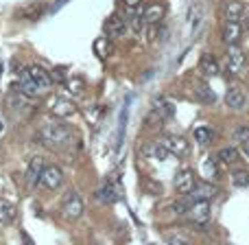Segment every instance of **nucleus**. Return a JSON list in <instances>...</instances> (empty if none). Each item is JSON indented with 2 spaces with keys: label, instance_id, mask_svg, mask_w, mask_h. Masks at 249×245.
<instances>
[{
  "label": "nucleus",
  "instance_id": "f257e3e1",
  "mask_svg": "<svg viewBox=\"0 0 249 245\" xmlns=\"http://www.w3.org/2000/svg\"><path fill=\"white\" fill-rule=\"evenodd\" d=\"M39 138H42V142L46 147L61 149V151L77 145V136H74L72 127H68L66 123H48L46 127H42Z\"/></svg>",
  "mask_w": 249,
  "mask_h": 245
},
{
  "label": "nucleus",
  "instance_id": "f03ea898",
  "mask_svg": "<svg viewBox=\"0 0 249 245\" xmlns=\"http://www.w3.org/2000/svg\"><path fill=\"white\" fill-rule=\"evenodd\" d=\"M83 212H86V204H83L81 195L77 190H68L64 197V204H61V215L68 221H77L83 217Z\"/></svg>",
  "mask_w": 249,
  "mask_h": 245
},
{
  "label": "nucleus",
  "instance_id": "7ed1b4c3",
  "mask_svg": "<svg viewBox=\"0 0 249 245\" xmlns=\"http://www.w3.org/2000/svg\"><path fill=\"white\" fill-rule=\"evenodd\" d=\"M39 182H42L48 190H59L61 186H64V171H61L57 164H46V167L42 169Z\"/></svg>",
  "mask_w": 249,
  "mask_h": 245
},
{
  "label": "nucleus",
  "instance_id": "20e7f679",
  "mask_svg": "<svg viewBox=\"0 0 249 245\" xmlns=\"http://www.w3.org/2000/svg\"><path fill=\"white\" fill-rule=\"evenodd\" d=\"M188 217L193 221V226H197V230H203V226L210 219V204L208 202H195L188 210Z\"/></svg>",
  "mask_w": 249,
  "mask_h": 245
},
{
  "label": "nucleus",
  "instance_id": "39448f33",
  "mask_svg": "<svg viewBox=\"0 0 249 245\" xmlns=\"http://www.w3.org/2000/svg\"><path fill=\"white\" fill-rule=\"evenodd\" d=\"M26 73H29V77L33 79V83L39 88V90H48V88L53 86V75L48 73L44 66L33 64V66H29V68H26Z\"/></svg>",
  "mask_w": 249,
  "mask_h": 245
},
{
  "label": "nucleus",
  "instance_id": "423d86ee",
  "mask_svg": "<svg viewBox=\"0 0 249 245\" xmlns=\"http://www.w3.org/2000/svg\"><path fill=\"white\" fill-rule=\"evenodd\" d=\"M228 68L232 75H241L247 68V55L238 46H230L228 51Z\"/></svg>",
  "mask_w": 249,
  "mask_h": 245
},
{
  "label": "nucleus",
  "instance_id": "0eeeda50",
  "mask_svg": "<svg viewBox=\"0 0 249 245\" xmlns=\"http://www.w3.org/2000/svg\"><path fill=\"white\" fill-rule=\"evenodd\" d=\"M243 38V24L241 22H228L225 20L223 29H221V39H223L228 46H236Z\"/></svg>",
  "mask_w": 249,
  "mask_h": 245
},
{
  "label": "nucleus",
  "instance_id": "6e6552de",
  "mask_svg": "<svg viewBox=\"0 0 249 245\" xmlns=\"http://www.w3.org/2000/svg\"><path fill=\"white\" fill-rule=\"evenodd\" d=\"M195 173L190 171V169H181V171H177V175H175V190L177 193H181V195H188V193H193V188H195Z\"/></svg>",
  "mask_w": 249,
  "mask_h": 245
},
{
  "label": "nucleus",
  "instance_id": "1a4fd4ad",
  "mask_svg": "<svg viewBox=\"0 0 249 245\" xmlns=\"http://www.w3.org/2000/svg\"><path fill=\"white\" fill-rule=\"evenodd\" d=\"M153 114L160 121H166L175 114V103H173L168 96H155L153 99Z\"/></svg>",
  "mask_w": 249,
  "mask_h": 245
},
{
  "label": "nucleus",
  "instance_id": "9d476101",
  "mask_svg": "<svg viewBox=\"0 0 249 245\" xmlns=\"http://www.w3.org/2000/svg\"><path fill=\"white\" fill-rule=\"evenodd\" d=\"M162 145L171 151V155H179V158H181V155H188L190 153L188 140H186V138H181V136H166Z\"/></svg>",
  "mask_w": 249,
  "mask_h": 245
},
{
  "label": "nucleus",
  "instance_id": "9b49d317",
  "mask_svg": "<svg viewBox=\"0 0 249 245\" xmlns=\"http://www.w3.org/2000/svg\"><path fill=\"white\" fill-rule=\"evenodd\" d=\"M103 29H105V35H109V38H123L124 31H127V22L121 16H112L105 20Z\"/></svg>",
  "mask_w": 249,
  "mask_h": 245
},
{
  "label": "nucleus",
  "instance_id": "f8f14e48",
  "mask_svg": "<svg viewBox=\"0 0 249 245\" xmlns=\"http://www.w3.org/2000/svg\"><path fill=\"white\" fill-rule=\"evenodd\" d=\"M51 112L55 114V116H59V118H68V116H72V114L77 112V108L72 105V101L57 96V99L51 101Z\"/></svg>",
  "mask_w": 249,
  "mask_h": 245
},
{
  "label": "nucleus",
  "instance_id": "ddd939ff",
  "mask_svg": "<svg viewBox=\"0 0 249 245\" xmlns=\"http://www.w3.org/2000/svg\"><path fill=\"white\" fill-rule=\"evenodd\" d=\"M16 92H20V94H24V96H37L39 94V88L33 83V79L29 77V73H20V79H18V83L16 86Z\"/></svg>",
  "mask_w": 249,
  "mask_h": 245
},
{
  "label": "nucleus",
  "instance_id": "4468645a",
  "mask_svg": "<svg viewBox=\"0 0 249 245\" xmlns=\"http://www.w3.org/2000/svg\"><path fill=\"white\" fill-rule=\"evenodd\" d=\"M118 197H121V193H118V186L112 184V182H105V184L101 186L99 190H96V199H99L101 204H116Z\"/></svg>",
  "mask_w": 249,
  "mask_h": 245
},
{
  "label": "nucleus",
  "instance_id": "2eb2a0df",
  "mask_svg": "<svg viewBox=\"0 0 249 245\" xmlns=\"http://www.w3.org/2000/svg\"><path fill=\"white\" fill-rule=\"evenodd\" d=\"M162 18H164V7L160 2H153V4L142 9V20H144V24H149V26L160 24Z\"/></svg>",
  "mask_w": 249,
  "mask_h": 245
},
{
  "label": "nucleus",
  "instance_id": "dca6fc26",
  "mask_svg": "<svg viewBox=\"0 0 249 245\" xmlns=\"http://www.w3.org/2000/svg\"><path fill=\"white\" fill-rule=\"evenodd\" d=\"M203 24V9L199 7V4H195V7L188 9V16H186V26H188V33L195 35L199 29H201Z\"/></svg>",
  "mask_w": 249,
  "mask_h": 245
},
{
  "label": "nucleus",
  "instance_id": "f3484780",
  "mask_svg": "<svg viewBox=\"0 0 249 245\" xmlns=\"http://www.w3.org/2000/svg\"><path fill=\"white\" fill-rule=\"evenodd\" d=\"M247 103V96L243 92V88H230L228 94H225V105L230 110H243Z\"/></svg>",
  "mask_w": 249,
  "mask_h": 245
},
{
  "label": "nucleus",
  "instance_id": "a211bd4d",
  "mask_svg": "<svg viewBox=\"0 0 249 245\" xmlns=\"http://www.w3.org/2000/svg\"><path fill=\"white\" fill-rule=\"evenodd\" d=\"M243 13H245V4L241 0H228V4L223 7V16L228 22H241Z\"/></svg>",
  "mask_w": 249,
  "mask_h": 245
},
{
  "label": "nucleus",
  "instance_id": "6ab92c4d",
  "mask_svg": "<svg viewBox=\"0 0 249 245\" xmlns=\"http://www.w3.org/2000/svg\"><path fill=\"white\" fill-rule=\"evenodd\" d=\"M199 70H201L203 77L210 79V77H219L221 66H219V61H216L212 55H203L201 61H199Z\"/></svg>",
  "mask_w": 249,
  "mask_h": 245
},
{
  "label": "nucleus",
  "instance_id": "aec40b11",
  "mask_svg": "<svg viewBox=\"0 0 249 245\" xmlns=\"http://www.w3.org/2000/svg\"><path fill=\"white\" fill-rule=\"evenodd\" d=\"M13 219H16V206L7 199H0V230L11 226Z\"/></svg>",
  "mask_w": 249,
  "mask_h": 245
},
{
  "label": "nucleus",
  "instance_id": "412c9836",
  "mask_svg": "<svg viewBox=\"0 0 249 245\" xmlns=\"http://www.w3.org/2000/svg\"><path fill=\"white\" fill-rule=\"evenodd\" d=\"M201 175L206 182H216L219 180V167H216L214 158H203L201 160Z\"/></svg>",
  "mask_w": 249,
  "mask_h": 245
},
{
  "label": "nucleus",
  "instance_id": "4be33fe9",
  "mask_svg": "<svg viewBox=\"0 0 249 245\" xmlns=\"http://www.w3.org/2000/svg\"><path fill=\"white\" fill-rule=\"evenodd\" d=\"M46 167L42 158H33L29 164V171H26V184L35 186V182H39V175H42V169Z\"/></svg>",
  "mask_w": 249,
  "mask_h": 245
},
{
  "label": "nucleus",
  "instance_id": "5701e85b",
  "mask_svg": "<svg viewBox=\"0 0 249 245\" xmlns=\"http://www.w3.org/2000/svg\"><path fill=\"white\" fill-rule=\"evenodd\" d=\"M124 22H127V24L131 26L133 31H140L142 24H144V20H142V9H140V7H129Z\"/></svg>",
  "mask_w": 249,
  "mask_h": 245
},
{
  "label": "nucleus",
  "instance_id": "b1692460",
  "mask_svg": "<svg viewBox=\"0 0 249 245\" xmlns=\"http://www.w3.org/2000/svg\"><path fill=\"white\" fill-rule=\"evenodd\" d=\"M216 158H219V162H223V164H236L238 160H241V153H238L234 147H223V149L216 153Z\"/></svg>",
  "mask_w": 249,
  "mask_h": 245
},
{
  "label": "nucleus",
  "instance_id": "393cba45",
  "mask_svg": "<svg viewBox=\"0 0 249 245\" xmlns=\"http://www.w3.org/2000/svg\"><path fill=\"white\" fill-rule=\"evenodd\" d=\"M195 92H197V96L203 101V103H216V94L212 92V88L208 86V83H197Z\"/></svg>",
  "mask_w": 249,
  "mask_h": 245
},
{
  "label": "nucleus",
  "instance_id": "a878e982",
  "mask_svg": "<svg viewBox=\"0 0 249 245\" xmlns=\"http://www.w3.org/2000/svg\"><path fill=\"white\" fill-rule=\"evenodd\" d=\"M232 184L236 188H247L249 186V171L247 169H234L232 171Z\"/></svg>",
  "mask_w": 249,
  "mask_h": 245
},
{
  "label": "nucleus",
  "instance_id": "bb28decb",
  "mask_svg": "<svg viewBox=\"0 0 249 245\" xmlns=\"http://www.w3.org/2000/svg\"><path fill=\"white\" fill-rule=\"evenodd\" d=\"M212 138H214V133H212L210 127H197V129H195V140H197L201 147L210 145Z\"/></svg>",
  "mask_w": 249,
  "mask_h": 245
},
{
  "label": "nucleus",
  "instance_id": "cd10ccee",
  "mask_svg": "<svg viewBox=\"0 0 249 245\" xmlns=\"http://www.w3.org/2000/svg\"><path fill=\"white\" fill-rule=\"evenodd\" d=\"M94 53L101 57V59H105V57L112 53V42H109V38H99L94 42Z\"/></svg>",
  "mask_w": 249,
  "mask_h": 245
},
{
  "label": "nucleus",
  "instance_id": "c85d7f7f",
  "mask_svg": "<svg viewBox=\"0 0 249 245\" xmlns=\"http://www.w3.org/2000/svg\"><path fill=\"white\" fill-rule=\"evenodd\" d=\"M168 210L171 212H175V215H188V210H190V202L188 199H175V202H171L168 204Z\"/></svg>",
  "mask_w": 249,
  "mask_h": 245
},
{
  "label": "nucleus",
  "instance_id": "c756f323",
  "mask_svg": "<svg viewBox=\"0 0 249 245\" xmlns=\"http://www.w3.org/2000/svg\"><path fill=\"white\" fill-rule=\"evenodd\" d=\"M151 155H153L155 160H160V162H164V160L171 158V151H168L166 147L160 142V145H153V147H151Z\"/></svg>",
  "mask_w": 249,
  "mask_h": 245
},
{
  "label": "nucleus",
  "instance_id": "7c9ffc66",
  "mask_svg": "<svg viewBox=\"0 0 249 245\" xmlns=\"http://www.w3.org/2000/svg\"><path fill=\"white\" fill-rule=\"evenodd\" d=\"M232 140H236V142H247L249 140V127H245V125H241V127H236L232 132Z\"/></svg>",
  "mask_w": 249,
  "mask_h": 245
},
{
  "label": "nucleus",
  "instance_id": "2f4dec72",
  "mask_svg": "<svg viewBox=\"0 0 249 245\" xmlns=\"http://www.w3.org/2000/svg\"><path fill=\"white\" fill-rule=\"evenodd\" d=\"M166 243L168 245H193V243H190V239H186L184 234H168Z\"/></svg>",
  "mask_w": 249,
  "mask_h": 245
},
{
  "label": "nucleus",
  "instance_id": "473e14b6",
  "mask_svg": "<svg viewBox=\"0 0 249 245\" xmlns=\"http://www.w3.org/2000/svg\"><path fill=\"white\" fill-rule=\"evenodd\" d=\"M70 90H72V92H81V81H70Z\"/></svg>",
  "mask_w": 249,
  "mask_h": 245
},
{
  "label": "nucleus",
  "instance_id": "72a5a7b5",
  "mask_svg": "<svg viewBox=\"0 0 249 245\" xmlns=\"http://www.w3.org/2000/svg\"><path fill=\"white\" fill-rule=\"evenodd\" d=\"M241 149H243V155H245V160L249 162V140H247V142H243Z\"/></svg>",
  "mask_w": 249,
  "mask_h": 245
},
{
  "label": "nucleus",
  "instance_id": "f704fd0d",
  "mask_svg": "<svg viewBox=\"0 0 249 245\" xmlns=\"http://www.w3.org/2000/svg\"><path fill=\"white\" fill-rule=\"evenodd\" d=\"M124 2H127V7H138V2H140V0H124Z\"/></svg>",
  "mask_w": 249,
  "mask_h": 245
},
{
  "label": "nucleus",
  "instance_id": "c9c22d12",
  "mask_svg": "<svg viewBox=\"0 0 249 245\" xmlns=\"http://www.w3.org/2000/svg\"><path fill=\"white\" fill-rule=\"evenodd\" d=\"M0 129H2V125H0Z\"/></svg>",
  "mask_w": 249,
  "mask_h": 245
},
{
  "label": "nucleus",
  "instance_id": "e433bc0d",
  "mask_svg": "<svg viewBox=\"0 0 249 245\" xmlns=\"http://www.w3.org/2000/svg\"><path fill=\"white\" fill-rule=\"evenodd\" d=\"M247 26H249V22H247Z\"/></svg>",
  "mask_w": 249,
  "mask_h": 245
}]
</instances>
